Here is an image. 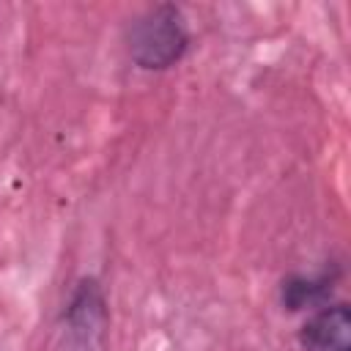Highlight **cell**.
Wrapping results in <instances>:
<instances>
[{
	"label": "cell",
	"mask_w": 351,
	"mask_h": 351,
	"mask_svg": "<svg viewBox=\"0 0 351 351\" xmlns=\"http://www.w3.org/2000/svg\"><path fill=\"white\" fill-rule=\"evenodd\" d=\"M192 33L181 5L156 3L140 11L126 27V55L140 71H167L186 55Z\"/></svg>",
	"instance_id": "obj_1"
},
{
	"label": "cell",
	"mask_w": 351,
	"mask_h": 351,
	"mask_svg": "<svg viewBox=\"0 0 351 351\" xmlns=\"http://www.w3.org/2000/svg\"><path fill=\"white\" fill-rule=\"evenodd\" d=\"M110 302L99 277L82 274L71 282L58 315V351H107Z\"/></svg>",
	"instance_id": "obj_2"
},
{
	"label": "cell",
	"mask_w": 351,
	"mask_h": 351,
	"mask_svg": "<svg viewBox=\"0 0 351 351\" xmlns=\"http://www.w3.org/2000/svg\"><path fill=\"white\" fill-rule=\"evenodd\" d=\"M299 351H351V307L348 302H326L304 318L296 332Z\"/></svg>",
	"instance_id": "obj_3"
},
{
	"label": "cell",
	"mask_w": 351,
	"mask_h": 351,
	"mask_svg": "<svg viewBox=\"0 0 351 351\" xmlns=\"http://www.w3.org/2000/svg\"><path fill=\"white\" fill-rule=\"evenodd\" d=\"M337 280H340L337 263H326L318 271H291L280 280V288H277L280 307L285 313H304V310L310 313L332 302Z\"/></svg>",
	"instance_id": "obj_4"
}]
</instances>
